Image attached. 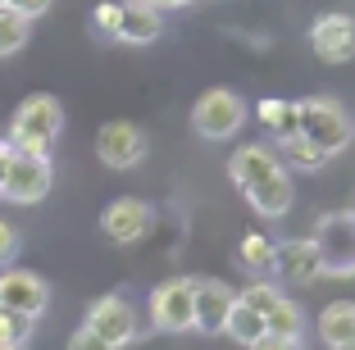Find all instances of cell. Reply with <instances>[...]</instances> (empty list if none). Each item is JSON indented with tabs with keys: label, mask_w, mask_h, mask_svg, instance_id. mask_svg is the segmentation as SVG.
Wrapping results in <instances>:
<instances>
[{
	"label": "cell",
	"mask_w": 355,
	"mask_h": 350,
	"mask_svg": "<svg viewBox=\"0 0 355 350\" xmlns=\"http://www.w3.org/2000/svg\"><path fill=\"white\" fill-rule=\"evenodd\" d=\"M60 132H64V105L46 91L19 100V110L10 114V146L23 155H51Z\"/></svg>",
	"instance_id": "obj_1"
},
{
	"label": "cell",
	"mask_w": 355,
	"mask_h": 350,
	"mask_svg": "<svg viewBox=\"0 0 355 350\" xmlns=\"http://www.w3.org/2000/svg\"><path fill=\"white\" fill-rule=\"evenodd\" d=\"M296 132L305 141H314L324 155H342L355 141V123L351 114L333 100V96H310V100H296Z\"/></svg>",
	"instance_id": "obj_2"
},
{
	"label": "cell",
	"mask_w": 355,
	"mask_h": 350,
	"mask_svg": "<svg viewBox=\"0 0 355 350\" xmlns=\"http://www.w3.org/2000/svg\"><path fill=\"white\" fill-rule=\"evenodd\" d=\"M314 250L324 278H355V209H333L314 223Z\"/></svg>",
	"instance_id": "obj_3"
},
{
	"label": "cell",
	"mask_w": 355,
	"mask_h": 350,
	"mask_svg": "<svg viewBox=\"0 0 355 350\" xmlns=\"http://www.w3.org/2000/svg\"><path fill=\"white\" fill-rule=\"evenodd\" d=\"M191 128L205 141H228V137H237L246 128V100L232 87H209L191 105Z\"/></svg>",
	"instance_id": "obj_4"
},
{
	"label": "cell",
	"mask_w": 355,
	"mask_h": 350,
	"mask_svg": "<svg viewBox=\"0 0 355 350\" xmlns=\"http://www.w3.org/2000/svg\"><path fill=\"white\" fill-rule=\"evenodd\" d=\"M51 186H55L51 155H23L10 146V164L0 173V200H10V205H37V200L51 196Z\"/></svg>",
	"instance_id": "obj_5"
},
{
	"label": "cell",
	"mask_w": 355,
	"mask_h": 350,
	"mask_svg": "<svg viewBox=\"0 0 355 350\" xmlns=\"http://www.w3.org/2000/svg\"><path fill=\"white\" fill-rule=\"evenodd\" d=\"M96 159H101L105 168H114V173L137 168L141 159H146V132H141L137 123H128V119L105 123L101 132H96Z\"/></svg>",
	"instance_id": "obj_6"
},
{
	"label": "cell",
	"mask_w": 355,
	"mask_h": 350,
	"mask_svg": "<svg viewBox=\"0 0 355 350\" xmlns=\"http://www.w3.org/2000/svg\"><path fill=\"white\" fill-rule=\"evenodd\" d=\"M83 328H92L96 337H105L110 346H132L137 341V309L128 305V296L110 291V296H101V300L87 305Z\"/></svg>",
	"instance_id": "obj_7"
},
{
	"label": "cell",
	"mask_w": 355,
	"mask_h": 350,
	"mask_svg": "<svg viewBox=\"0 0 355 350\" xmlns=\"http://www.w3.org/2000/svg\"><path fill=\"white\" fill-rule=\"evenodd\" d=\"M150 323H155V332H191L196 328L191 278H168L150 291Z\"/></svg>",
	"instance_id": "obj_8"
},
{
	"label": "cell",
	"mask_w": 355,
	"mask_h": 350,
	"mask_svg": "<svg viewBox=\"0 0 355 350\" xmlns=\"http://www.w3.org/2000/svg\"><path fill=\"white\" fill-rule=\"evenodd\" d=\"M150 227H155V209H150L146 200H137V196L110 200V205L101 209V232L114 241V246H137Z\"/></svg>",
	"instance_id": "obj_9"
},
{
	"label": "cell",
	"mask_w": 355,
	"mask_h": 350,
	"mask_svg": "<svg viewBox=\"0 0 355 350\" xmlns=\"http://www.w3.org/2000/svg\"><path fill=\"white\" fill-rule=\"evenodd\" d=\"M310 51L324 64L355 60V19L351 14H319L310 23Z\"/></svg>",
	"instance_id": "obj_10"
},
{
	"label": "cell",
	"mask_w": 355,
	"mask_h": 350,
	"mask_svg": "<svg viewBox=\"0 0 355 350\" xmlns=\"http://www.w3.org/2000/svg\"><path fill=\"white\" fill-rule=\"evenodd\" d=\"M46 305H51L46 278H37L28 268H0V309H19V314L42 319Z\"/></svg>",
	"instance_id": "obj_11"
},
{
	"label": "cell",
	"mask_w": 355,
	"mask_h": 350,
	"mask_svg": "<svg viewBox=\"0 0 355 350\" xmlns=\"http://www.w3.org/2000/svg\"><path fill=\"white\" fill-rule=\"evenodd\" d=\"M237 305V291L223 278H191V309H196V328L205 337H219L228 309Z\"/></svg>",
	"instance_id": "obj_12"
},
{
	"label": "cell",
	"mask_w": 355,
	"mask_h": 350,
	"mask_svg": "<svg viewBox=\"0 0 355 350\" xmlns=\"http://www.w3.org/2000/svg\"><path fill=\"white\" fill-rule=\"evenodd\" d=\"M273 268H278L282 282L292 287H310V282L324 278V264H319V250H314V237H292L273 246Z\"/></svg>",
	"instance_id": "obj_13"
},
{
	"label": "cell",
	"mask_w": 355,
	"mask_h": 350,
	"mask_svg": "<svg viewBox=\"0 0 355 350\" xmlns=\"http://www.w3.org/2000/svg\"><path fill=\"white\" fill-rule=\"evenodd\" d=\"M241 196H246V205H251L260 218H287V214H292V205H296V186H292L287 164H282L278 173L260 177V182L241 186Z\"/></svg>",
	"instance_id": "obj_14"
},
{
	"label": "cell",
	"mask_w": 355,
	"mask_h": 350,
	"mask_svg": "<svg viewBox=\"0 0 355 350\" xmlns=\"http://www.w3.org/2000/svg\"><path fill=\"white\" fill-rule=\"evenodd\" d=\"M159 32H164V10H159V5H150V0H123V5H119L114 42L150 46V42H159Z\"/></svg>",
	"instance_id": "obj_15"
},
{
	"label": "cell",
	"mask_w": 355,
	"mask_h": 350,
	"mask_svg": "<svg viewBox=\"0 0 355 350\" xmlns=\"http://www.w3.org/2000/svg\"><path fill=\"white\" fill-rule=\"evenodd\" d=\"M278 168H282L278 150H273V146H264V141L237 146V155L228 159V177H232L237 186H251V182H260V177L278 173Z\"/></svg>",
	"instance_id": "obj_16"
},
{
	"label": "cell",
	"mask_w": 355,
	"mask_h": 350,
	"mask_svg": "<svg viewBox=\"0 0 355 350\" xmlns=\"http://www.w3.org/2000/svg\"><path fill=\"white\" fill-rule=\"evenodd\" d=\"M319 341L328 350H342L355 341V300H333L319 314Z\"/></svg>",
	"instance_id": "obj_17"
},
{
	"label": "cell",
	"mask_w": 355,
	"mask_h": 350,
	"mask_svg": "<svg viewBox=\"0 0 355 350\" xmlns=\"http://www.w3.org/2000/svg\"><path fill=\"white\" fill-rule=\"evenodd\" d=\"M264 332H269V328H264V314L251 309L246 300H237V305L228 309V319H223V337L237 341V346H251V341H260Z\"/></svg>",
	"instance_id": "obj_18"
},
{
	"label": "cell",
	"mask_w": 355,
	"mask_h": 350,
	"mask_svg": "<svg viewBox=\"0 0 355 350\" xmlns=\"http://www.w3.org/2000/svg\"><path fill=\"white\" fill-rule=\"evenodd\" d=\"M255 119H260V123L269 128L278 141L296 137V100H278V96H264V100L255 105Z\"/></svg>",
	"instance_id": "obj_19"
},
{
	"label": "cell",
	"mask_w": 355,
	"mask_h": 350,
	"mask_svg": "<svg viewBox=\"0 0 355 350\" xmlns=\"http://www.w3.org/2000/svg\"><path fill=\"white\" fill-rule=\"evenodd\" d=\"M28 37H32V19L28 14H19L14 5H0V60L19 55L23 46H28Z\"/></svg>",
	"instance_id": "obj_20"
},
{
	"label": "cell",
	"mask_w": 355,
	"mask_h": 350,
	"mask_svg": "<svg viewBox=\"0 0 355 350\" xmlns=\"http://www.w3.org/2000/svg\"><path fill=\"white\" fill-rule=\"evenodd\" d=\"M264 328H269L273 337H301V332H305L301 305H296V300H287V296H278L269 309H264Z\"/></svg>",
	"instance_id": "obj_21"
},
{
	"label": "cell",
	"mask_w": 355,
	"mask_h": 350,
	"mask_svg": "<svg viewBox=\"0 0 355 350\" xmlns=\"http://www.w3.org/2000/svg\"><path fill=\"white\" fill-rule=\"evenodd\" d=\"M278 159H287L292 168H305V173H319V168L328 164V155L319 150L314 141H305L301 132H296V137H287V141H278Z\"/></svg>",
	"instance_id": "obj_22"
},
{
	"label": "cell",
	"mask_w": 355,
	"mask_h": 350,
	"mask_svg": "<svg viewBox=\"0 0 355 350\" xmlns=\"http://www.w3.org/2000/svg\"><path fill=\"white\" fill-rule=\"evenodd\" d=\"M237 259L251 268V273H269L273 268V241L264 237V232H246L241 246H237Z\"/></svg>",
	"instance_id": "obj_23"
},
{
	"label": "cell",
	"mask_w": 355,
	"mask_h": 350,
	"mask_svg": "<svg viewBox=\"0 0 355 350\" xmlns=\"http://www.w3.org/2000/svg\"><path fill=\"white\" fill-rule=\"evenodd\" d=\"M37 319L32 314H19V309H0V346H28Z\"/></svg>",
	"instance_id": "obj_24"
},
{
	"label": "cell",
	"mask_w": 355,
	"mask_h": 350,
	"mask_svg": "<svg viewBox=\"0 0 355 350\" xmlns=\"http://www.w3.org/2000/svg\"><path fill=\"white\" fill-rule=\"evenodd\" d=\"M19 250H23L19 227H14L10 218H0V268H10L14 259H19Z\"/></svg>",
	"instance_id": "obj_25"
},
{
	"label": "cell",
	"mask_w": 355,
	"mask_h": 350,
	"mask_svg": "<svg viewBox=\"0 0 355 350\" xmlns=\"http://www.w3.org/2000/svg\"><path fill=\"white\" fill-rule=\"evenodd\" d=\"M278 296H282V291L273 287V282H251V287L241 291L237 300H246V305H251V309H260V314H264V309H269V305H273V300H278Z\"/></svg>",
	"instance_id": "obj_26"
},
{
	"label": "cell",
	"mask_w": 355,
	"mask_h": 350,
	"mask_svg": "<svg viewBox=\"0 0 355 350\" xmlns=\"http://www.w3.org/2000/svg\"><path fill=\"white\" fill-rule=\"evenodd\" d=\"M92 23H96L101 37H114V28H119V0H101L96 14H92Z\"/></svg>",
	"instance_id": "obj_27"
},
{
	"label": "cell",
	"mask_w": 355,
	"mask_h": 350,
	"mask_svg": "<svg viewBox=\"0 0 355 350\" xmlns=\"http://www.w3.org/2000/svg\"><path fill=\"white\" fill-rule=\"evenodd\" d=\"M69 350H119V346H110L105 337H96L92 328H78L73 337H69Z\"/></svg>",
	"instance_id": "obj_28"
},
{
	"label": "cell",
	"mask_w": 355,
	"mask_h": 350,
	"mask_svg": "<svg viewBox=\"0 0 355 350\" xmlns=\"http://www.w3.org/2000/svg\"><path fill=\"white\" fill-rule=\"evenodd\" d=\"M246 350H305L301 337H273V332H264L260 341H251Z\"/></svg>",
	"instance_id": "obj_29"
},
{
	"label": "cell",
	"mask_w": 355,
	"mask_h": 350,
	"mask_svg": "<svg viewBox=\"0 0 355 350\" xmlns=\"http://www.w3.org/2000/svg\"><path fill=\"white\" fill-rule=\"evenodd\" d=\"M5 5H14V10H19V14H28V19H42V14L55 5V0H5Z\"/></svg>",
	"instance_id": "obj_30"
},
{
	"label": "cell",
	"mask_w": 355,
	"mask_h": 350,
	"mask_svg": "<svg viewBox=\"0 0 355 350\" xmlns=\"http://www.w3.org/2000/svg\"><path fill=\"white\" fill-rule=\"evenodd\" d=\"M150 5H159V10H187V5H196V0H150Z\"/></svg>",
	"instance_id": "obj_31"
},
{
	"label": "cell",
	"mask_w": 355,
	"mask_h": 350,
	"mask_svg": "<svg viewBox=\"0 0 355 350\" xmlns=\"http://www.w3.org/2000/svg\"><path fill=\"white\" fill-rule=\"evenodd\" d=\"M5 164H10V141H0V173H5Z\"/></svg>",
	"instance_id": "obj_32"
},
{
	"label": "cell",
	"mask_w": 355,
	"mask_h": 350,
	"mask_svg": "<svg viewBox=\"0 0 355 350\" xmlns=\"http://www.w3.org/2000/svg\"><path fill=\"white\" fill-rule=\"evenodd\" d=\"M0 350H28V346H0Z\"/></svg>",
	"instance_id": "obj_33"
},
{
	"label": "cell",
	"mask_w": 355,
	"mask_h": 350,
	"mask_svg": "<svg viewBox=\"0 0 355 350\" xmlns=\"http://www.w3.org/2000/svg\"><path fill=\"white\" fill-rule=\"evenodd\" d=\"M342 350H355V341H351V346H342Z\"/></svg>",
	"instance_id": "obj_34"
},
{
	"label": "cell",
	"mask_w": 355,
	"mask_h": 350,
	"mask_svg": "<svg viewBox=\"0 0 355 350\" xmlns=\"http://www.w3.org/2000/svg\"><path fill=\"white\" fill-rule=\"evenodd\" d=\"M0 5H5V0H0Z\"/></svg>",
	"instance_id": "obj_35"
}]
</instances>
